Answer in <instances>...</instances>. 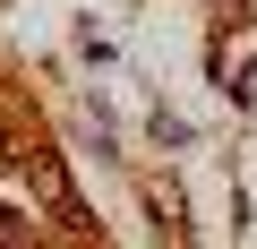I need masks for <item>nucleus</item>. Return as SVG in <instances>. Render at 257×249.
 I'll return each mask as SVG.
<instances>
[{"mask_svg":"<svg viewBox=\"0 0 257 249\" xmlns=\"http://www.w3.org/2000/svg\"><path fill=\"white\" fill-rule=\"evenodd\" d=\"M9 163H18V138H9V129H0V172H9Z\"/></svg>","mask_w":257,"mask_h":249,"instance_id":"f257e3e1","label":"nucleus"}]
</instances>
